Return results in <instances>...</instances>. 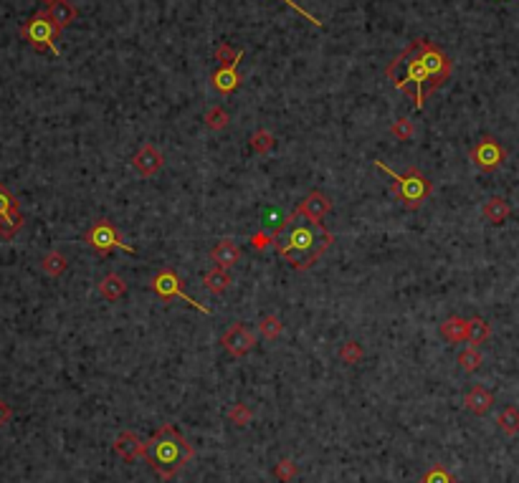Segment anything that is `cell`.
Instances as JSON below:
<instances>
[{"mask_svg":"<svg viewBox=\"0 0 519 483\" xmlns=\"http://www.w3.org/2000/svg\"><path fill=\"white\" fill-rule=\"evenodd\" d=\"M334 235L322 223H314L304 212L294 210L279 223L274 230L276 253L294 268V271H309L327 250L332 248Z\"/></svg>","mask_w":519,"mask_h":483,"instance_id":"cell-1","label":"cell"},{"mask_svg":"<svg viewBox=\"0 0 519 483\" xmlns=\"http://www.w3.org/2000/svg\"><path fill=\"white\" fill-rule=\"evenodd\" d=\"M142 458L160 481H172L195 458V448L183 432L175 430V425L165 423L149 435V440H145Z\"/></svg>","mask_w":519,"mask_h":483,"instance_id":"cell-2","label":"cell"},{"mask_svg":"<svg viewBox=\"0 0 519 483\" xmlns=\"http://www.w3.org/2000/svg\"><path fill=\"white\" fill-rule=\"evenodd\" d=\"M388 79L393 81L395 89H401L403 94L410 96V102L418 111L423 109V104L433 91H436V84L428 76V71L421 66V61L415 56V46L410 44L403 53H398L390 66H388Z\"/></svg>","mask_w":519,"mask_h":483,"instance_id":"cell-3","label":"cell"},{"mask_svg":"<svg viewBox=\"0 0 519 483\" xmlns=\"http://www.w3.org/2000/svg\"><path fill=\"white\" fill-rule=\"evenodd\" d=\"M375 167L393 177V198L398 200L406 210H418V208H423V203L433 195V183H430L418 167H408L403 175L393 172V170L388 167V165H383L380 160H375Z\"/></svg>","mask_w":519,"mask_h":483,"instance_id":"cell-4","label":"cell"},{"mask_svg":"<svg viewBox=\"0 0 519 483\" xmlns=\"http://www.w3.org/2000/svg\"><path fill=\"white\" fill-rule=\"evenodd\" d=\"M61 28L51 21L48 10H38L28 18V21L21 26V38L28 41L30 48L36 51H51L53 56H59V46H56V38H59Z\"/></svg>","mask_w":519,"mask_h":483,"instance_id":"cell-5","label":"cell"},{"mask_svg":"<svg viewBox=\"0 0 519 483\" xmlns=\"http://www.w3.org/2000/svg\"><path fill=\"white\" fill-rule=\"evenodd\" d=\"M84 243L89 246L91 250H97L99 256H109L111 250H127V253H134V248L129 243H125V235L111 220L99 218L94 220V226L84 233Z\"/></svg>","mask_w":519,"mask_h":483,"instance_id":"cell-6","label":"cell"},{"mask_svg":"<svg viewBox=\"0 0 519 483\" xmlns=\"http://www.w3.org/2000/svg\"><path fill=\"white\" fill-rule=\"evenodd\" d=\"M149 289H152V291H155L157 296H160V299H165V301L180 299V301H185L188 307L198 309L201 314H210V309L203 307V304H198L193 296H188L185 289H183V278H180L178 273L172 271L170 266L160 268V271L152 276V281H149Z\"/></svg>","mask_w":519,"mask_h":483,"instance_id":"cell-7","label":"cell"},{"mask_svg":"<svg viewBox=\"0 0 519 483\" xmlns=\"http://www.w3.org/2000/svg\"><path fill=\"white\" fill-rule=\"evenodd\" d=\"M468 160L474 162V167L482 170V172H494V170L502 167V162L507 160V149L502 147V142H499L497 137L484 134V137L468 149Z\"/></svg>","mask_w":519,"mask_h":483,"instance_id":"cell-8","label":"cell"},{"mask_svg":"<svg viewBox=\"0 0 519 483\" xmlns=\"http://www.w3.org/2000/svg\"><path fill=\"white\" fill-rule=\"evenodd\" d=\"M221 345H223V349L228 352L230 357L241 359V357H246L253 347H256V334H253L246 324L236 322V324H230L228 331L221 337Z\"/></svg>","mask_w":519,"mask_h":483,"instance_id":"cell-9","label":"cell"},{"mask_svg":"<svg viewBox=\"0 0 519 483\" xmlns=\"http://www.w3.org/2000/svg\"><path fill=\"white\" fill-rule=\"evenodd\" d=\"M163 165H165V157H163V152L157 149L155 145H142L137 152L132 154V167L140 172L142 177H155L160 170H163Z\"/></svg>","mask_w":519,"mask_h":483,"instance_id":"cell-10","label":"cell"},{"mask_svg":"<svg viewBox=\"0 0 519 483\" xmlns=\"http://www.w3.org/2000/svg\"><path fill=\"white\" fill-rule=\"evenodd\" d=\"M210 261H213L218 268L230 271V268L241 261V246H238L233 238H221V241L210 248Z\"/></svg>","mask_w":519,"mask_h":483,"instance_id":"cell-11","label":"cell"},{"mask_svg":"<svg viewBox=\"0 0 519 483\" xmlns=\"http://www.w3.org/2000/svg\"><path fill=\"white\" fill-rule=\"evenodd\" d=\"M111 448H114V453L127 463H134L142 453H145V443H142L140 435H134L132 430L119 432L117 438H114V446Z\"/></svg>","mask_w":519,"mask_h":483,"instance_id":"cell-12","label":"cell"},{"mask_svg":"<svg viewBox=\"0 0 519 483\" xmlns=\"http://www.w3.org/2000/svg\"><path fill=\"white\" fill-rule=\"evenodd\" d=\"M299 210L304 212L309 220H314V223H322V220H325V215H329V212H332V200L327 198L325 192L314 190V192H309L304 200H302Z\"/></svg>","mask_w":519,"mask_h":483,"instance_id":"cell-13","label":"cell"},{"mask_svg":"<svg viewBox=\"0 0 519 483\" xmlns=\"http://www.w3.org/2000/svg\"><path fill=\"white\" fill-rule=\"evenodd\" d=\"M491 405H494V395L486 388H482V385L471 388L464 395V408L468 412H474V415H486L491 410Z\"/></svg>","mask_w":519,"mask_h":483,"instance_id":"cell-14","label":"cell"},{"mask_svg":"<svg viewBox=\"0 0 519 483\" xmlns=\"http://www.w3.org/2000/svg\"><path fill=\"white\" fill-rule=\"evenodd\" d=\"M210 84H213V89L221 96H228L238 89V84H241V76H238L236 66H221V69H215V71L210 73Z\"/></svg>","mask_w":519,"mask_h":483,"instance_id":"cell-15","label":"cell"},{"mask_svg":"<svg viewBox=\"0 0 519 483\" xmlns=\"http://www.w3.org/2000/svg\"><path fill=\"white\" fill-rule=\"evenodd\" d=\"M48 10V15H51V21L59 26L61 30L69 28L71 23L79 18V10H76V6L71 3V0H56V3H51V6L46 8Z\"/></svg>","mask_w":519,"mask_h":483,"instance_id":"cell-16","label":"cell"},{"mask_svg":"<svg viewBox=\"0 0 519 483\" xmlns=\"http://www.w3.org/2000/svg\"><path fill=\"white\" fill-rule=\"evenodd\" d=\"M466 329H468V319H464V316H448L438 331H441V337L446 342L461 345V342H466Z\"/></svg>","mask_w":519,"mask_h":483,"instance_id":"cell-17","label":"cell"},{"mask_svg":"<svg viewBox=\"0 0 519 483\" xmlns=\"http://www.w3.org/2000/svg\"><path fill=\"white\" fill-rule=\"evenodd\" d=\"M230 284H233L230 273L226 271V268H218V266H213V268H210V271L203 276V286H206V289L213 293V296H223V293L230 289Z\"/></svg>","mask_w":519,"mask_h":483,"instance_id":"cell-18","label":"cell"},{"mask_svg":"<svg viewBox=\"0 0 519 483\" xmlns=\"http://www.w3.org/2000/svg\"><path fill=\"white\" fill-rule=\"evenodd\" d=\"M99 293H102L107 301H117L127 293V281L119 273H107V276L99 281Z\"/></svg>","mask_w":519,"mask_h":483,"instance_id":"cell-19","label":"cell"},{"mask_svg":"<svg viewBox=\"0 0 519 483\" xmlns=\"http://www.w3.org/2000/svg\"><path fill=\"white\" fill-rule=\"evenodd\" d=\"M484 218L489 220V223H494V226H499V223H504L507 218H509V212H512V208H509V203H507L504 198H499V195H494V198H489L486 203H484Z\"/></svg>","mask_w":519,"mask_h":483,"instance_id":"cell-20","label":"cell"},{"mask_svg":"<svg viewBox=\"0 0 519 483\" xmlns=\"http://www.w3.org/2000/svg\"><path fill=\"white\" fill-rule=\"evenodd\" d=\"M23 223H26V218H23L21 208H18V210L6 212V215H0V238H6V241L15 238V235L21 233Z\"/></svg>","mask_w":519,"mask_h":483,"instance_id":"cell-21","label":"cell"},{"mask_svg":"<svg viewBox=\"0 0 519 483\" xmlns=\"http://www.w3.org/2000/svg\"><path fill=\"white\" fill-rule=\"evenodd\" d=\"M41 268H44L46 276L51 278H59L66 273L69 268V258L61 253V250H51V253H46L44 261H41Z\"/></svg>","mask_w":519,"mask_h":483,"instance_id":"cell-22","label":"cell"},{"mask_svg":"<svg viewBox=\"0 0 519 483\" xmlns=\"http://www.w3.org/2000/svg\"><path fill=\"white\" fill-rule=\"evenodd\" d=\"M491 337V327L489 322H484L482 316H474V319H468V329H466V342L471 347H479L484 345L486 339Z\"/></svg>","mask_w":519,"mask_h":483,"instance_id":"cell-23","label":"cell"},{"mask_svg":"<svg viewBox=\"0 0 519 483\" xmlns=\"http://www.w3.org/2000/svg\"><path fill=\"white\" fill-rule=\"evenodd\" d=\"M497 425L504 435H512L514 438V435L519 432V408H514V405L504 408V410L497 415Z\"/></svg>","mask_w":519,"mask_h":483,"instance_id":"cell-24","label":"cell"},{"mask_svg":"<svg viewBox=\"0 0 519 483\" xmlns=\"http://www.w3.org/2000/svg\"><path fill=\"white\" fill-rule=\"evenodd\" d=\"M228 125H230V114L223 109L221 104H218V107H210V109L206 111V127H208V129H213V132H223V129H228Z\"/></svg>","mask_w":519,"mask_h":483,"instance_id":"cell-25","label":"cell"},{"mask_svg":"<svg viewBox=\"0 0 519 483\" xmlns=\"http://www.w3.org/2000/svg\"><path fill=\"white\" fill-rule=\"evenodd\" d=\"M259 331H261V337L264 339H279L282 337V331H284V324L282 319L276 314H266V316H261V322H259Z\"/></svg>","mask_w":519,"mask_h":483,"instance_id":"cell-26","label":"cell"},{"mask_svg":"<svg viewBox=\"0 0 519 483\" xmlns=\"http://www.w3.org/2000/svg\"><path fill=\"white\" fill-rule=\"evenodd\" d=\"M456 362H459V367L464 372H476V370L482 367L484 357H482V352H479V347H466V349L456 357Z\"/></svg>","mask_w":519,"mask_h":483,"instance_id":"cell-27","label":"cell"},{"mask_svg":"<svg viewBox=\"0 0 519 483\" xmlns=\"http://www.w3.org/2000/svg\"><path fill=\"white\" fill-rule=\"evenodd\" d=\"M248 145H251L253 152H259V154H266L268 149H274L276 145V137L268 129H256V132L248 137Z\"/></svg>","mask_w":519,"mask_h":483,"instance_id":"cell-28","label":"cell"},{"mask_svg":"<svg viewBox=\"0 0 519 483\" xmlns=\"http://www.w3.org/2000/svg\"><path fill=\"white\" fill-rule=\"evenodd\" d=\"M228 420H230V425H238V428H248V425L253 423V410L248 408V405H244V403L230 405Z\"/></svg>","mask_w":519,"mask_h":483,"instance_id":"cell-29","label":"cell"},{"mask_svg":"<svg viewBox=\"0 0 519 483\" xmlns=\"http://www.w3.org/2000/svg\"><path fill=\"white\" fill-rule=\"evenodd\" d=\"M390 134H393L398 142H410V139L415 137V125L408 117H398L393 125H390Z\"/></svg>","mask_w":519,"mask_h":483,"instance_id":"cell-30","label":"cell"},{"mask_svg":"<svg viewBox=\"0 0 519 483\" xmlns=\"http://www.w3.org/2000/svg\"><path fill=\"white\" fill-rule=\"evenodd\" d=\"M337 357H340L345 365H357V362H363L365 349H363V345H357V342H345V345L340 347V352H337Z\"/></svg>","mask_w":519,"mask_h":483,"instance_id":"cell-31","label":"cell"},{"mask_svg":"<svg viewBox=\"0 0 519 483\" xmlns=\"http://www.w3.org/2000/svg\"><path fill=\"white\" fill-rule=\"evenodd\" d=\"M297 473H299V466L291 461V458H282V461L274 466L276 481H282V483H291L294 478H297Z\"/></svg>","mask_w":519,"mask_h":483,"instance_id":"cell-32","label":"cell"},{"mask_svg":"<svg viewBox=\"0 0 519 483\" xmlns=\"http://www.w3.org/2000/svg\"><path fill=\"white\" fill-rule=\"evenodd\" d=\"M241 59H244V51H236V48H230L228 44H221L215 48V61H218L221 66H238Z\"/></svg>","mask_w":519,"mask_h":483,"instance_id":"cell-33","label":"cell"},{"mask_svg":"<svg viewBox=\"0 0 519 483\" xmlns=\"http://www.w3.org/2000/svg\"><path fill=\"white\" fill-rule=\"evenodd\" d=\"M421 483H456V481H453V476L444 466H430V468L423 473Z\"/></svg>","mask_w":519,"mask_h":483,"instance_id":"cell-34","label":"cell"},{"mask_svg":"<svg viewBox=\"0 0 519 483\" xmlns=\"http://www.w3.org/2000/svg\"><path fill=\"white\" fill-rule=\"evenodd\" d=\"M18 208H21L18 198L8 190L6 185H0V215H6V212H10V210H18Z\"/></svg>","mask_w":519,"mask_h":483,"instance_id":"cell-35","label":"cell"},{"mask_svg":"<svg viewBox=\"0 0 519 483\" xmlns=\"http://www.w3.org/2000/svg\"><path fill=\"white\" fill-rule=\"evenodd\" d=\"M274 246V233H266V230H259V233L251 235V248L253 250H266Z\"/></svg>","mask_w":519,"mask_h":483,"instance_id":"cell-36","label":"cell"},{"mask_svg":"<svg viewBox=\"0 0 519 483\" xmlns=\"http://www.w3.org/2000/svg\"><path fill=\"white\" fill-rule=\"evenodd\" d=\"M282 3H286V6H289V8H294V10H297L299 15H304V21H309L311 26H317V28H319V26H322V21H317V18H314V15H311V13H307L304 8H302V6H297L294 0H282Z\"/></svg>","mask_w":519,"mask_h":483,"instance_id":"cell-37","label":"cell"},{"mask_svg":"<svg viewBox=\"0 0 519 483\" xmlns=\"http://www.w3.org/2000/svg\"><path fill=\"white\" fill-rule=\"evenodd\" d=\"M10 417H13V410H10V405H8L6 400L0 397V428L10 423Z\"/></svg>","mask_w":519,"mask_h":483,"instance_id":"cell-38","label":"cell"},{"mask_svg":"<svg viewBox=\"0 0 519 483\" xmlns=\"http://www.w3.org/2000/svg\"><path fill=\"white\" fill-rule=\"evenodd\" d=\"M41 3H46V6H51V3H56V0H41Z\"/></svg>","mask_w":519,"mask_h":483,"instance_id":"cell-39","label":"cell"}]
</instances>
